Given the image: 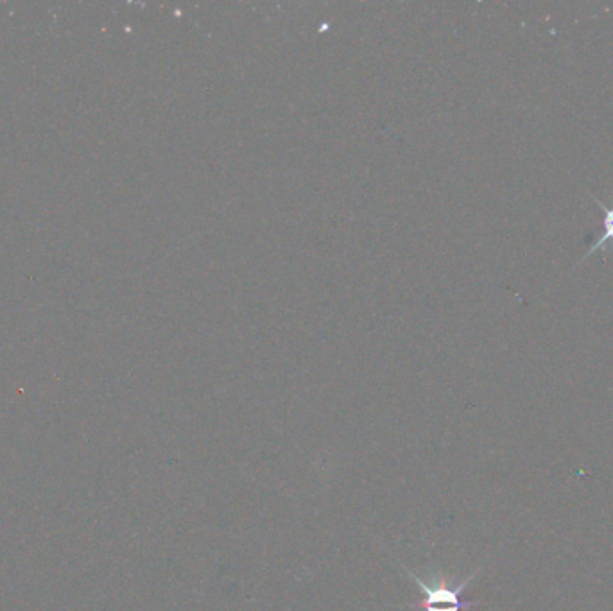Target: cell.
I'll use <instances>...</instances> for the list:
<instances>
[{
    "mask_svg": "<svg viewBox=\"0 0 613 611\" xmlns=\"http://www.w3.org/2000/svg\"><path fill=\"white\" fill-rule=\"evenodd\" d=\"M404 568L407 576L413 579V583L418 586V590L424 594V599L420 603H411L409 606H420L424 611H463L479 604V601H465L463 594L467 590L468 585L474 581V577L481 572V568H477L470 576L461 581L459 585L452 586L447 583V579L431 574L429 581L431 585L425 581L424 577L416 576L415 572Z\"/></svg>",
    "mask_w": 613,
    "mask_h": 611,
    "instance_id": "obj_1",
    "label": "cell"
},
{
    "mask_svg": "<svg viewBox=\"0 0 613 611\" xmlns=\"http://www.w3.org/2000/svg\"><path fill=\"white\" fill-rule=\"evenodd\" d=\"M596 201L597 207L603 210V235H599V239L594 241V244L590 246V250L587 251V255H585V259L590 257L592 253H596V251L605 250L606 244L608 242H613V208L606 207L605 203H601L599 199L594 198Z\"/></svg>",
    "mask_w": 613,
    "mask_h": 611,
    "instance_id": "obj_2",
    "label": "cell"
}]
</instances>
